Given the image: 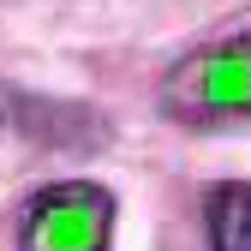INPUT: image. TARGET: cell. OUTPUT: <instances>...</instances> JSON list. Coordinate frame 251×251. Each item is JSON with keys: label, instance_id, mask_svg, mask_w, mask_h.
I'll list each match as a JSON object with an SVG mask.
<instances>
[{"label": "cell", "instance_id": "6da1fadb", "mask_svg": "<svg viewBox=\"0 0 251 251\" xmlns=\"http://www.w3.org/2000/svg\"><path fill=\"white\" fill-rule=\"evenodd\" d=\"M162 114L185 126L251 120V30H233L222 42L185 54L162 78Z\"/></svg>", "mask_w": 251, "mask_h": 251}, {"label": "cell", "instance_id": "7a4b0ae2", "mask_svg": "<svg viewBox=\"0 0 251 251\" xmlns=\"http://www.w3.org/2000/svg\"><path fill=\"white\" fill-rule=\"evenodd\" d=\"M114 192L96 179H54L18 209V251H108Z\"/></svg>", "mask_w": 251, "mask_h": 251}, {"label": "cell", "instance_id": "3957f363", "mask_svg": "<svg viewBox=\"0 0 251 251\" xmlns=\"http://www.w3.org/2000/svg\"><path fill=\"white\" fill-rule=\"evenodd\" d=\"M203 215H209V251H251V185L245 179L209 185Z\"/></svg>", "mask_w": 251, "mask_h": 251}, {"label": "cell", "instance_id": "277c9868", "mask_svg": "<svg viewBox=\"0 0 251 251\" xmlns=\"http://www.w3.org/2000/svg\"><path fill=\"white\" fill-rule=\"evenodd\" d=\"M18 120H24V96L0 84V132H6V126H18Z\"/></svg>", "mask_w": 251, "mask_h": 251}]
</instances>
